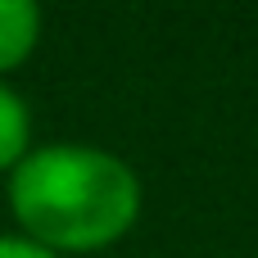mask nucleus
Segmentation results:
<instances>
[{"label":"nucleus","mask_w":258,"mask_h":258,"mask_svg":"<svg viewBox=\"0 0 258 258\" xmlns=\"http://www.w3.org/2000/svg\"><path fill=\"white\" fill-rule=\"evenodd\" d=\"M18 236L41 249L95 254L118 245L141 218V177L113 150L86 141H45L5 181Z\"/></svg>","instance_id":"f257e3e1"},{"label":"nucleus","mask_w":258,"mask_h":258,"mask_svg":"<svg viewBox=\"0 0 258 258\" xmlns=\"http://www.w3.org/2000/svg\"><path fill=\"white\" fill-rule=\"evenodd\" d=\"M41 41V9L32 0H0V82L23 68Z\"/></svg>","instance_id":"f03ea898"},{"label":"nucleus","mask_w":258,"mask_h":258,"mask_svg":"<svg viewBox=\"0 0 258 258\" xmlns=\"http://www.w3.org/2000/svg\"><path fill=\"white\" fill-rule=\"evenodd\" d=\"M27 154H32V109L9 82H0V172L9 177Z\"/></svg>","instance_id":"7ed1b4c3"},{"label":"nucleus","mask_w":258,"mask_h":258,"mask_svg":"<svg viewBox=\"0 0 258 258\" xmlns=\"http://www.w3.org/2000/svg\"><path fill=\"white\" fill-rule=\"evenodd\" d=\"M0 258H59V254L41 249L36 240H27V236H18V231H14V236L5 231V236H0Z\"/></svg>","instance_id":"20e7f679"}]
</instances>
